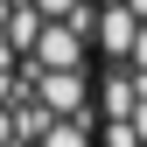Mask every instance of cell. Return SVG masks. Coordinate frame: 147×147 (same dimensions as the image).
Wrapping results in <instances>:
<instances>
[{
	"label": "cell",
	"instance_id": "obj_2",
	"mask_svg": "<svg viewBox=\"0 0 147 147\" xmlns=\"http://www.w3.org/2000/svg\"><path fill=\"white\" fill-rule=\"evenodd\" d=\"M98 147H147V0H91Z\"/></svg>",
	"mask_w": 147,
	"mask_h": 147
},
{
	"label": "cell",
	"instance_id": "obj_1",
	"mask_svg": "<svg viewBox=\"0 0 147 147\" xmlns=\"http://www.w3.org/2000/svg\"><path fill=\"white\" fill-rule=\"evenodd\" d=\"M0 147H98L91 0H0Z\"/></svg>",
	"mask_w": 147,
	"mask_h": 147
}]
</instances>
